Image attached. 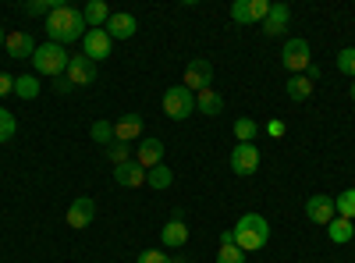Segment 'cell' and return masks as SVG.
I'll use <instances>...</instances> for the list:
<instances>
[{
	"label": "cell",
	"mask_w": 355,
	"mask_h": 263,
	"mask_svg": "<svg viewBox=\"0 0 355 263\" xmlns=\"http://www.w3.org/2000/svg\"><path fill=\"white\" fill-rule=\"evenodd\" d=\"M327 235H331V242H334V246H345V242H352V239H355V228H352V221L334 217V221L327 224Z\"/></svg>",
	"instance_id": "cell-22"
},
{
	"label": "cell",
	"mask_w": 355,
	"mask_h": 263,
	"mask_svg": "<svg viewBox=\"0 0 355 263\" xmlns=\"http://www.w3.org/2000/svg\"><path fill=\"white\" fill-rule=\"evenodd\" d=\"M338 71L355 78V46H345V50L338 53Z\"/></svg>",
	"instance_id": "cell-32"
},
{
	"label": "cell",
	"mask_w": 355,
	"mask_h": 263,
	"mask_svg": "<svg viewBox=\"0 0 355 263\" xmlns=\"http://www.w3.org/2000/svg\"><path fill=\"white\" fill-rule=\"evenodd\" d=\"M146 121H142V114H121V118L114 121V142H135L142 135Z\"/></svg>",
	"instance_id": "cell-14"
},
{
	"label": "cell",
	"mask_w": 355,
	"mask_h": 263,
	"mask_svg": "<svg viewBox=\"0 0 355 263\" xmlns=\"http://www.w3.org/2000/svg\"><path fill=\"white\" fill-rule=\"evenodd\" d=\"M231 171L242 174V178L256 174L259 171V146L256 142H234V150H231Z\"/></svg>",
	"instance_id": "cell-7"
},
{
	"label": "cell",
	"mask_w": 355,
	"mask_h": 263,
	"mask_svg": "<svg viewBox=\"0 0 355 263\" xmlns=\"http://www.w3.org/2000/svg\"><path fill=\"white\" fill-rule=\"evenodd\" d=\"M220 246H234V228L220 231Z\"/></svg>",
	"instance_id": "cell-38"
},
{
	"label": "cell",
	"mask_w": 355,
	"mask_h": 263,
	"mask_svg": "<svg viewBox=\"0 0 355 263\" xmlns=\"http://www.w3.org/2000/svg\"><path fill=\"white\" fill-rule=\"evenodd\" d=\"M71 90H75V85H71L64 75H61V78H53V93H57V96H64V93H71Z\"/></svg>",
	"instance_id": "cell-35"
},
{
	"label": "cell",
	"mask_w": 355,
	"mask_h": 263,
	"mask_svg": "<svg viewBox=\"0 0 355 263\" xmlns=\"http://www.w3.org/2000/svg\"><path fill=\"white\" fill-rule=\"evenodd\" d=\"M93 217H96V203L89 199V196H78V199H71V207H68V228H75V231H82V228H89L93 224Z\"/></svg>",
	"instance_id": "cell-10"
},
{
	"label": "cell",
	"mask_w": 355,
	"mask_h": 263,
	"mask_svg": "<svg viewBox=\"0 0 355 263\" xmlns=\"http://www.w3.org/2000/svg\"><path fill=\"white\" fill-rule=\"evenodd\" d=\"M46 33H50V43L68 46V43H75V40H82L89 33V25H85V18H82L78 8L61 4V8H53L46 15Z\"/></svg>",
	"instance_id": "cell-1"
},
{
	"label": "cell",
	"mask_w": 355,
	"mask_h": 263,
	"mask_svg": "<svg viewBox=\"0 0 355 263\" xmlns=\"http://www.w3.org/2000/svg\"><path fill=\"white\" fill-rule=\"evenodd\" d=\"M231 18L239 25H252V0H234V4H231Z\"/></svg>",
	"instance_id": "cell-31"
},
{
	"label": "cell",
	"mask_w": 355,
	"mask_h": 263,
	"mask_svg": "<svg viewBox=\"0 0 355 263\" xmlns=\"http://www.w3.org/2000/svg\"><path fill=\"white\" fill-rule=\"evenodd\" d=\"M15 96H18V100H36V96H40L36 75H18V78H15Z\"/></svg>",
	"instance_id": "cell-24"
},
{
	"label": "cell",
	"mask_w": 355,
	"mask_h": 263,
	"mask_svg": "<svg viewBox=\"0 0 355 263\" xmlns=\"http://www.w3.org/2000/svg\"><path fill=\"white\" fill-rule=\"evenodd\" d=\"M64 78L75 85V90H78V85H93V82H96V65L89 61L85 53H82V57H71V61H68V71H64Z\"/></svg>",
	"instance_id": "cell-11"
},
{
	"label": "cell",
	"mask_w": 355,
	"mask_h": 263,
	"mask_svg": "<svg viewBox=\"0 0 355 263\" xmlns=\"http://www.w3.org/2000/svg\"><path fill=\"white\" fill-rule=\"evenodd\" d=\"M107 160L117 167V164H125V160H132V146L128 142H110L107 146Z\"/></svg>",
	"instance_id": "cell-29"
},
{
	"label": "cell",
	"mask_w": 355,
	"mask_h": 263,
	"mask_svg": "<svg viewBox=\"0 0 355 263\" xmlns=\"http://www.w3.org/2000/svg\"><path fill=\"white\" fill-rule=\"evenodd\" d=\"M114 182L121 185V189H142V185H146V167H142L139 160L117 164V167H114Z\"/></svg>",
	"instance_id": "cell-13"
},
{
	"label": "cell",
	"mask_w": 355,
	"mask_h": 263,
	"mask_svg": "<svg viewBox=\"0 0 355 263\" xmlns=\"http://www.w3.org/2000/svg\"><path fill=\"white\" fill-rule=\"evenodd\" d=\"M8 93H15V78L11 75H0V100H4Z\"/></svg>",
	"instance_id": "cell-36"
},
{
	"label": "cell",
	"mask_w": 355,
	"mask_h": 263,
	"mask_svg": "<svg viewBox=\"0 0 355 263\" xmlns=\"http://www.w3.org/2000/svg\"><path fill=\"white\" fill-rule=\"evenodd\" d=\"M334 214L345 221H355V189H345L341 196H334Z\"/></svg>",
	"instance_id": "cell-25"
},
{
	"label": "cell",
	"mask_w": 355,
	"mask_h": 263,
	"mask_svg": "<svg viewBox=\"0 0 355 263\" xmlns=\"http://www.w3.org/2000/svg\"><path fill=\"white\" fill-rule=\"evenodd\" d=\"M53 8H61V0H28L21 11H25L28 18H46Z\"/></svg>",
	"instance_id": "cell-27"
},
{
	"label": "cell",
	"mask_w": 355,
	"mask_h": 263,
	"mask_svg": "<svg viewBox=\"0 0 355 263\" xmlns=\"http://www.w3.org/2000/svg\"><path fill=\"white\" fill-rule=\"evenodd\" d=\"M196 110L206 114V118H217L224 110V96L217 90H202V93H196Z\"/></svg>",
	"instance_id": "cell-19"
},
{
	"label": "cell",
	"mask_w": 355,
	"mask_h": 263,
	"mask_svg": "<svg viewBox=\"0 0 355 263\" xmlns=\"http://www.w3.org/2000/svg\"><path fill=\"white\" fill-rule=\"evenodd\" d=\"M68 61H71V53L64 46H57V43H43L36 46L33 53V65H36V75H46V78H61L68 71Z\"/></svg>",
	"instance_id": "cell-3"
},
{
	"label": "cell",
	"mask_w": 355,
	"mask_h": 263,
	"mask_svg": "<svg viewBox=\"0 0 355 263\" xmlns=\"http://www.w3.org/2000/svg\"><path fill=\"white\" fill-rule=\"evenodd\" d=\"M110 15H114V11L103 4V0H89V4L82 8V18H85V25H89V28H103Z\"/></svg>",
	"instance_id": "cell-20"
},
{
	"label": "cell",
	"mask_w": 355,
	"mask_h": 263,
	"mask_svg": "<svg viewBox=\"0 0 355 263\" xmlns=\"http://www.w3.org/2000/svg\"><path fill=\"white\" fill-rule=\"evenodd\" d=\"M217 263H245V253L239 246H220L217 249Z\"/></svg>",
	"instance_id": "cell-33"
},
{
	"label": "cell",
	"mask_w": 355,
	"mask_h": 263,
	"mask_svg": "<svg viewBox=\"0 0 355 263\" xmlns=\"http://www.w3.org/2000/svg\"><path fill=\"white\" fill-rule=\"evenodd\" d=\"M291 22V8L288 4H270V15L263 22V33L266 36H284V28Z\"/></svg>",
	"instance_id": "cell-17"
},
{
	"label": "cell",
	"mask_w": 355,
	"mask_h": 263,
	"mask_svg": "<svg viewBox=\"0 0 355 263\" xmlns=\"http://www.w3.org/2000/svg\"><path fill=\"white\" fill-rule=\"evenodd\" d=\"M8 43V33H4V25H0V46H4Z\"/></svg>",
	"instance_id": "cell-39"
},
{
	"label": "cell",
	"mask_w": 355,
	"mask_h": 263,
	"mask_svg": "<svg viewBox=\"0 0 355 263\" xmlns=\"http://www.w3.org/2000/svg\"><path fill=\"white\" fill-rule=\"evenodd\" d=\"M266 135L281 139V135H284V121H277V118H274V121H266Z\"/></svg>",
	"instance_id": "cell-37"
},
{
	"label": "cell",
	"mask_w": 355,
	"mask_h": 263,
	"mask_svg": "<svg viewBox=\"0 0 355 263\" xmlns=\"http://www.w3.org/2000/svg\"><path fill=\"white\" fill-rule=\"evenodd\" d=\"M135 263H174V256H167L164 249H146L135 256Z\"/></svg>",
	"instance_id": "cell-34"
},
{
	"label": "cell",
	"mask_w": 355,
	"mask_h": 263,
	"mask_svg": "<svg viewBox=\"0 0 355 263\" xmlns=\"http://www.w3.org/2000/svg\"><path fill=\"white\" fill-rule=\"evenodd\" d=\"M15 132H18V121H15V114H11L8 107H0V142L15 139Z\"/></svg>",
	"instance_id": "cell-28"
},
{
	"label": "cell",
	"mask_w": 355,
	"mask_h": 263,
	"mask_svg": "<svg viewBox=\"0 0 355 263\" xmlns=\"http://www.w3.org/2000/svg\"><path fill=\"white\" fill-rule=\"evenodd\" d=\"M110 46H114V40L107 36V28H89V33L82 36V50H85V57H89L93 65L107 61V57H110Z\"/></svg>",
	"instance_id": "cell-8"
},
{
	"label": "cell",
	"mask_w": 355,
	"mask_h": 263,
	"mask_svg": "<svg viewBox=\"0 0 355 263\" xmlns=\"http://www.w3.org/2000/svg\"><path fill=\"white\" fill-rule=\"evenodd\" d=\"M89 135H93V142H103V146H110V142H114V121H93Z\"/></svg>",
	"instance_id": "cell-30"
},
{
	"label": "cell",
	"mask_w": 355,
	"mask_h": 263,
	"mask_svg": "<svg viewBox=\"0 0 355 263\" xmlns=\"http://www.w3.org/2000/svg\"><path fill=\"white\" fill-rule=\"evenodd\" d=\"M348 93H352V100H355V78H352V85H348Z\"/></svg>",
	"instance_id": "cell-40"
},
{
	"label": "cell",
	"mask_w": 355,
	"mask_h": 263,
	"mask_svg": "<svg viewBox=\"0 0 355 263\" xmlns=\"http://www.w3.org/2000/svg\"><path fill=\"white\" fill-rule=\"evenodd\" d=\"M281 65L291 71V75H306L309 71V65H313V53H309V43L306 40H288L284 43V50H281Z\"/></svg>",
	"instance_id": "cell-5"
},
{
	"label": "cell",
	"mask_w": 355,
	"mask_h": 263,
	"mask_svg": "<svg viewBox=\"0 0 355 263\" xmlns=\"http://www.w3.org/2000/svg\"><path fill=\"white\" fill-rule=\"evenodd\" d=\"M234 139H239V142H256L259 139V125L252 118H239V121H234Z\"/></svg>",
	"instance_id": "cell-26"
},
{
	"label": "cell",
	"mask_w": 355,
	"mask_h": 263,
	"mask_svg": "<svg viewBox=\"0 0 355 263\" xmlns=\"http://www.w3.org/2000/svg\"><path fill=\"white\" fill-rule=\"evenodd\" d=\"M146 182H150V189L164 192V189L174 185V171H171L167 164H160V167H153V171H146Z\"/></svg>",
	"instance_id": "cell-23"
},
{
	"label": "cell",
	"mask_w": 355,
	"mask_h": 263,
	"mask_svg": "<svg viewBox=\"0 0 355 263\" xmlns=\"http://www.w3.org/2000/svg\"><path fill=\"white\" fill-rule=\"evenodd\" d=\"M266 242H270V224H266L263 214H242L239 224H234V246L242 253H259Z\"/></svg>",
	"instance_id": "cell-2"
},
{
	"label": "cell",
	"mask_w": 355,
	"mask_h": 263,
	"mask_svg": "<svg viewBox=\"0 0 355 263\" xmlns=\"http://www.w3.org/2000/svg\"><path fill=\"white\" fill-rule=\"evenodd\" d=\"M103 28H107L110 40H132V36L139 33V22H135V15H128V11H114Z\"/></svg>",
	"instance_id": "cell-12"
},
{
	"label": "cell",
	"mask_w": 355,
	"mask_h": 263,
	"mask_svg": "<svg viewBox=\"0 0 355 263\" xmlns=\"http://www.w3.org/2000/svg\"><path fill=\"white\" fill-rule=\"evenodd\" d=\"M160 242H164V249H182L185 242H189V228H185V221H167L164 224V231H160Z\"/></svg>",
	"instance_id": "cell-18"
},
{
	"label": "cell",
	"mask_w": 355,
	"mask_h": 263,
	"mask_svg": "<svg viewBox=\"0 0 355 263\" xmlns=\"http://www.w3.org/2000/svg\"><path fill=\"white\" fill-rule=\"evenodd\" d=\"M135 160H139L146 171L160 167V164H164V142H160V139H142L139 150H135Z\"/></svg>",
	"instance_id": "cell-16"
},
{
	"label": "cell",
	"mask_w": 355,
	"mask_h": 263,
	"mask_svg": "<svg viewBox=\"0 0 355 263\" xmlns=\"http://www.w3.org/2000/svg\"><path fill=\"white\" fill-rule=\"evenodd\" d=\"M164 114L171 121H185L196 114V93H189L185 85H171L164 93Z\"/></svg>",
	"instance_id": "cell-4"
},
{
	"label": "cell",
	"mask_w": 355,
	"mask_h": 263,
	"mask_svg": "<svg viewBox=\"0 0 355 263\" xmlns=\"http://www.w3.org/2000/svg\"><path fill=\"white\" fill-rule=\"evenodd\" d=\"M306 217L313 221V224H320V228H327L338 214H334V196H309L306 199Z\"/></svg>",
	"instance_id": "cell-9"
},
{
	"label": "cell",
	"mask_w": 355,
	"mask_h": 263,
	"mask_svg": "<svg viewBox=\"0 0 355 263\" xmlns=\"http://www.w3.org/2000/svg\"><path fill=\"white\" fill-rule=\"evenodd\" d=\"M185 90L189 93H202V90H214V65L206 57H192L185 65Z\"/></svg>",
	"instance_id": "cell-6"
},
{
	"label": "cell",
	"mask_w": 355,
	"mask_h": 263,
	"mask_svg": "<svg viewBox=\"0 0 355 263\" xmlns=\"http://www.w3.org/2000/svg\"><path fill=\"white\" fill-rule=\"evenodd\" d=\"M8 57H15V61H33L36 53V40L28 33H8Z\"/></svg>",
	"instance_id": "cell-15"
},
{
	"label": "cell",
	"mask_w": 355,
	"mask_h": 263,
	"mask_svg": "<svg viewBox=\"0 0 355 263\" xmlns=\"http://www.w3.org/2000/svg\"><path fill=\"white\" fill-rule=\"evenodd\" d=\"M313 85H316V82H313L309 75H291V78H288V96H291L295 103H306V100L313 96Z\"/></svg>",
	"instance_id": "cell-21"
}]
</instances>
